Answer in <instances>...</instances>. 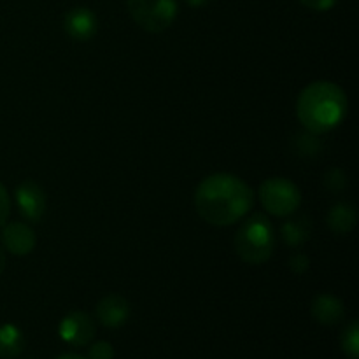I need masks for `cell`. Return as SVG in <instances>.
Here are the masks:
<instances>
[{"mask_svg": "<svg viewBox=\"0 0 359 359\" xmlns=\"http://www.w3.org/2000/svg\"><path fill=\"white\" fill-rule=\"evenodd\" d=\"M255 205V193L231 174H212L203 179L195 191L198 216L214 226H230L241 221Z\"/></svg>", "mask_w": 359, "mask_h": 359, "instance_id": "1", "label": "cell"}, {"mask_svg": "<svg viewBox=\"0 0 359 359\" xmlns=\"http://www.w3.org/2000/svg\"><path fill=\"white\" fill-rule=\"evenodd\" d=\"M349 102L339 84L316 81L302 90L297 100V116L307 132L323 135L346 119Z\"/></svg>", "mask_w": 359, "mask_h": 359, "instance_id": "2", "label": "cell"}, {"mask_svg": "<svg viewBox=\"0 0 359 359\" xmlns=\"http://www.w3.org/2000/svg\"><path fill=\"white\" fill-rule=\"evenodd\" d=\"M235 252L249 265H263L269 262L276 249V230L263 214L249 217L233 238Z\"/></svg>", "mask_w": 359, "mask_h": 359, "instance_id": "3", "label": "cell"}, {"mask_svg": "<svg viewBox=\"0 0 359 359\" xmlns=\"http://www.w3.org/2000/svg\"><path fill=\"white\" fill-rule=\"evenodd\" d=\"M259 202L263 209L277 217H287L298 210L302 193L293 181L286 177H270L259 186Z\"/></svg>", "mask_w": 359, "mask_h": 359, "instance_id": "4", "label": "cell"}, {"mask_svg": "<svg viewBox=\"0 0 359 359\" xmlns=\"http://www.w3.org/2000/svg\"><path fill=\"white\" fill-rule=\"evenodd\" d=\"M132 20L151 34H160L174 23L177 16L175 0H126Z\"/></svg>", "mask_w": 359, "mask_h": 359, "instance_id": "5", "label": "cell"}, {"mask_svg": "<svg viewBox=\"0 0 359 359\" xmlns=\"http://www.w3.org/2000/svg\"><path fill=\"white\" fill-rule=\"evenodd\" d=\"M60 337L74 347H84L93 340L95 323L86 312H70L60 323Z\"/></svg>", "mask_w": 359, "mask_h": 359, "instance_id": "6", "label": "cell"}, {"mask_svg": "<svg viewBox=\"0 0 359 359\" xmlns=\"http://www.w3.org/2000/svg\"><path fill=\"white\" fill-rule=\"evenodd\" d=\"M16 203L20 214L30 223H39L46 212L44 189L34 181H25L16 189Z\"/></svg>", "mask_w": 359, "mask_h": 359, "instance_id": "7", "label": "cell"}, {"mask_svg": "<svg viewBox=\"0 0 359 359\" xmlns=\"http://www.w3.org/2000/svg\"><path fill=\"white\" fill-rule=\"evenodd\" d=\"M97 16L88 7H74L63 16V30L74 41H90L97 34Z\"/></svg>", "mask_w": 359, "mask_h": 359, "instance_id": "8", "label": "cell"}, {"mask_svg": "<svg viewBox=\"0 0 359 359\" xmlns=\"http://www.w3.org/2000/svg\"><path fill=\"white\" fill-rule=\"evenodd\" d=\"M2 244L6 251L14 256H27L35 249L37 238L34 230L25 223H9L4 224L2 230Z\"/></svg>", "mask_w": 359, "mask_h": 359, "instance_id": "9", "label": "cell"}, {"mask_svg": "<svg viewBox=\"0 0 359 359\" xmlns=\"http://www.w3.org/2000/svg\"><path fill=\"white\" fill-rule=\"evenodd\" d=\"M130 316V304L121 294H107L97 304V319L105 328H119Z\"/></svg>", "mask_w": 359, "mask_h": 359, "instance_id": "10", "label": "cell"}, {"mask_svg": "<svg viewBox=\"0 0 359 359\" xmlns=\"http://www.w3.org/2000/svg\"><path fill=\"white\" fill-rule=\"evenodd\" d=\"M312 318L321 325H337L344 318V304L333 294H319L312 302Z\"/></svg>", "mask_w": 359, "mask_h": 359, "instance_id": "11", "label": "cell"}, {"mask_svg": "<svg viewBox=\"0 0 359 359\" xmlns=\"http://www.w3.org/2000/svg\"><path fill=\"white\" fill-rule=\"evenodd\" d=\"M326 224L337 235H347L356 226V209L351 203L339 202L330 209Z\"/></svg>", "mask_w": 359, "mask_h": 359, "instance_id": "12", "label": "cell"}, {"mask_svg": "<svg viewBox=\"0 0 359 359\" xmlns=\"http://www.w3.org/2000/svg\"><path fill=\"white\" fill-rule=\"evenodd\" d=\"M312 233V223L307 216L294 217V219H287L280 226V237H283L284 244L290 248H300L302 244L311 238Z\"/></svg>", "mask_w": 359, "mask_h": 359, "instance_id": "13", "label": "cell"}, {"mask_svg": "<svg viewBox=\"0 0 359 359\" xmlns=\"http://www.w3.org/2000/svg\"><path fill=\"white\" fill-rule=\"evenodd\" d=\"M25 349V337L21 330L14 325L0 326V358H18Z\"/></svg>", "mask_w": 359, "mask_h": 359, "instance_id": "14", "label": "cell"}, {"mask_svg": "<svg viewBox=\"0 0 359 359\" xmlns=\"http://www.w3.org/2000/svg\"><path fill=\"white\" fill-rule=\"evenodd\" d=\"M293 149L294 153L300 154V156L312 158L318 156L323 151V140L319 139V135L311 132L305 133H297L293 139Z\"/></svg>", "mask_w": 359, "mask_h": 359, "instance_id": "15", "label": "cell"}, {"mask_svg": "<svg viewBox=\"0 0 359 359\" xmlns=\"http://www.w3.org/2000/svg\"><path fill=\"white\" fill-rule=\"evenodd\" d=\"M342 351L351 359H358L359 356V326L356 321H353L346 330H344Z\"/></svg>", "mask_w": 359, "mask_h": 359, "instance_id": "16", "label": "cell"}, {"mask_svg": "<svg viewBox=\"0 0 359 359\" xmlns=\"http://www.w3.org/2000/svg\"><path fill=\"white\" fill-rule=\"evenodd\" d=\"M323 184L328 191L340 193L342 189H346L347 186V175L342 168H330L328 172L323 177Z\"/></svg>", "mask_w": 359, "mask_h": 359, "instance_id": "17", "label": "cell"}, {"mask_svg": "<svg viewBox=\"0 0 359 359\" xmlns=\"http://www.w3.org/2000/svg\"><path fill=\"white\" fill-rule=\"evenodd\" d=\"M287 265H290V269L293 270L297 276H304V273L309 270V266H311V262H309V256L305 255V252L297 251V252H293V255H291Z\"/></svg>", "mask_w": 359, "mask_h": 359, "instance_id": "18", "label": "cell"}, {"mask_svg": "<svg viewBox=\"0 0 359 359\" xmlns=\"http://www.w3.org/2000/svg\"><path fill=\"white\" fill-rule=\"evenodd\" d=\"M114 358V349L109 342H95L93 346L90 347V359H112Z\"/></svg>", "mask_w": 359, "mask_h": 359, "instance_id": "19", "label": "cell"}, {"mask_svg": "<svg viewBox=\"0 0 359 359\" xmlns=\"http://www.w3.org/2000/svg\"><path fill=\"white\" fill-rule=\"evenodd\" d=\"M11 214V198L9 193H7L6 186L0 182V228L7 223Z\"/></svg>", "mask_w": 359, "mask_h": 359, "instance_id": "20", "label": "cell"}, {"mask_svg": "<svg viewBox=\"0 0 359 359\" xmlns=\"http://www.w3.org/2000/svg\"><path fill=\"white\" fill-rule=\"evenodd\" d=\"M305 7L312 11H328L337 4V0H300Z\"/></svg>", "mask_w": 359, "mask_h": 359, "instance_id": "21", "label": "cell"}, {"mask_svg": "<svg viewBox=\"0 0 359 359\" xmlns=\"http://www.w3.org/2000/svg\"><path fill=\"white\" fill-rule=\"evenodd\" d=\"M191 7H203L210 2V0H186Z\"/></svg>", "mask_w": 359, "mask_h": 359, "instance_id": "22", "label": "cell"}, {"mask_svg": "<svg viewBox=\"0 0 359 359\" xmlns=\"http://www.w3.org/2000/svg\"><path fill=\"white\" fill-rule=\"evenodd\" d=\"M4 269H6V255H4V249L0 248V276H2Z\"/></svg>", "mask_w": 359, "mask_h": 359, "instance_id": "23", "label": "cell"}, {"mask_svg": "<svg viewBox=\"0 0 359 359\" xmlns=\"http://www.w3.org/2000/svg\"><path fill=\"white\" fill-rule=\"evenodd\" d=\"M56 359H84V358L77 356V354H62V356H58Z\"/></svg>", "mask_w": 359, "mask_h": 359, "instance_id": "24", "label": "cell"}]
</instances>
